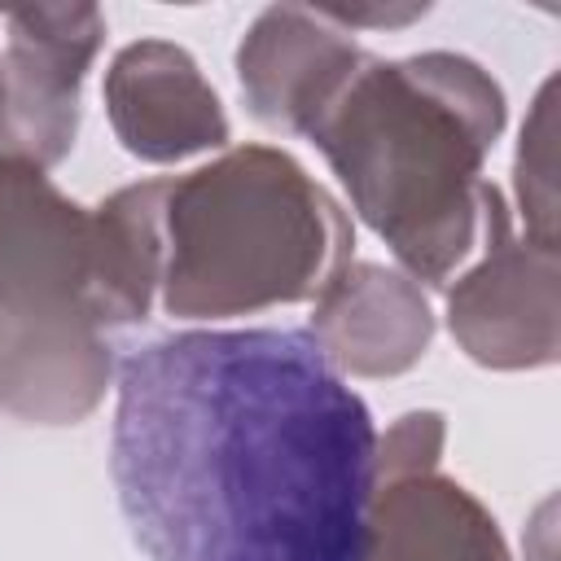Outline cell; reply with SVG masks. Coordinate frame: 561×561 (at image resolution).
I'll list each match as a JSON object with an SVG mask.
<instances>
[{
	"label": "cell",
	"instance_id": "obj_10",
	"mask_svg": "<svg viewBox=\"0 0 561 561\" xmlns=\"http://www.w3.org/2000/svg\"><path fill=\"white\" fill-rule=\"evenodd\" d=\"M114 373V351L96 324L0 311V412L26 425H79Z\"/></svg>",
	"mask_w": 561,
	"mask_h": 561
},
{
	"label": "cell",
	"instance_id": "obj_13",
	"mask_svg": "<svg viewBox=\"0 0 561 561\" xmlns=\"http://www.w3.org/2000/svg\"><path fill=\"white\" fill-rule=\"evenodd\" d=\"M447 443V421L434 408H416L394 416V425L386 434H377L373 447V486L399 482V478H416V473H434L438 456Z\"/></svg>",
	"mask_w": 561,
	"mask_h": 561
},
{
	"label": "cell",
	"instance_id": "obj_12",
	"mask_svg": "<svg viewBox=\"0 0 561 561\" xmlns=\"http://www.w3.org/2000/svg\"><path fill=\"white\" fill-rule=\"evenodd\" d=\"M513 188L526 224L522 237L557 250V79L539 88L526 114L517 162H513Z\"/></svg>",
	"mask_w": 561,
	"mask_h": 561
},
{
	"label": "cell",
	"instance_id": "obj_1",
	"mask_svg": "<svg viewBox=\"0 0 561 561\" xmlns=\"http://www.w3.org/2000/svg\"><path fill=\"white\" fill-rule=\"evenodd\" d=\"M110 478L149 561H364L377 425L307 329H184L118 359Z\"/></svg>",
	"mask_w": 561,
	"mask_h": 561
},
{
	"label": "cell",
	"instance_id": "obj_3",
	"mask_svg": "<svg viewBox=\"0 0 561 561\" xmlns=\"http://www.w3.org/2000/svg\"><path fill=\"white\" fill-rule=\"evenodd\" d=\"M342 202L276 145H237L162 180L158 298L180 320H232L316 302L351 263Z\"/></svg>",
	"mask_w": 561,
	"mask_h": 561
},
{
	"label": "cell",
	"instance_id": "obj_8",
	"mask_svg": "<svg viewBox=\"0 0 561 561\" xmlns=\"http://www.w3.org/2000/svg\"><path fill=\"white\" fill-rule=\"evenodd\" d=\"M364 57L368 53L320 9L272 4L237 44V83L263 127L307 136Z\"/></svg>",
	"mask_w": 561,
	"mask_h": 561
},
{
	"label": "cell",
	"instance_id": "obj_7",
	"mask_svg": "<svg viewBox=\"0 0 561 561\" xmlns=\"http://www.w3.org/2000/svg\"><path fill=\"white\" fill-rule=\"evenodd\" d=\"M105 114L118 145L140 162H184L228 149V114L188 48L171 39H136L105 70Z\"/></svg>",
	"mask_w": 561,
	"mask_h": 561
},
{
	"label": "cell",
	"instance_id": "obj_11",
	"mask_svg": "<svg viewBox=\"0 0 561 561\" xmlns=\"http://www.w3.org/2000/svg\"><path fill=\"white\" fill-rule=\"evenodd\" d=\"M364 561H513L491 508L447 473L373 486Z\"/></svg>",
	"mask_w": 561,
	"mask_h": 561
},
{
	"label": "cell",
	"instance_id": "obj_9",
	"mask_svg": "<svg viewBox=\"0 0 561 561\" xmlns=\"http://www.w3.org/2000/svg\"><path fill=\"white\" fill-rule=\"evenodd\" d=\"M307 333L342 377H399L430 351L434 311L408 272L351 259L320 289Z\"/></svg>",
	"mask_w": 561,
	"mask_h": 561
},
{
	"label": "cell",
	"instance_id": "obj_5",
	"mask_svg": "<svg viewBox=\"0 0 561 561\" xmlns=\"http://www.w3.org/2000/svg\"><path fill=\"white\" fill-rule=\"evenodd\" d=\"M478 259L447 289L456 346L495 373L548 368L561 346V259L513 228L504 193L482 188Z\"/></svg>",
	"mask_w": 561,
	"mask_h": 561
},
{
	"label": "cell",
	"instance_id": "obj_2",
	"mask_svg": "<svg viewBox=\"0 0 561 561\" xmlns=\"http://www.w3.org/2000/svg\"><path fill=\"white\" fill-rule=\"evenodd\" d=\"M508 118L504 88L465 53L364 57L307 140L351 210L421 285H447L482 237V162Z\"/></svg>",
	"mask_w": 561,
	"mask_h": 561
},
{
	"label": "cell",
	"instance_id": "obj_14",
	"mask_svg": "<svg viewBox=\"0 0 561 561\" xmlns=\"http://www.w3.org/2000/svg\"><path fill=\"white\" fill-rule=\"evenodd\" d=\"M0 153H9V145H4V92H0Z\"/></svg>",
	"mask_w": 561,
	"mask_h": 561
},
{
	"label": "cell",
	"instance_id": "obj_4",
	"mask_svg": "<svg viewBox=\"0 0 561 561\" xmlns=\"http://www.w3.org/2000/svg\"><path fill=\"white\" fill-rule=\"evenodd\" d=\"M162 280V180L79 206L22 153H0V311L101 333L149 316Z\"/></svg>",
	"mask_w": 561,
	"mask_h": 561
},
{
	"label": "cell",
	"instance_id": "obj_6",
	"mask_svg": "<svg viewBox=\"0 0 561 561\" xmlns=\"http://www.w3.org/2000/svg\"><path fill=\"white\" fill-rule=\"evenodd\" d=\"M105 39V18L92 4H31L4 13L0 92L4 145L57 167L79 136V92Z\"/></svg>",
	"mask_w": 561,
	"mask_h": 561
}]
</instances>
